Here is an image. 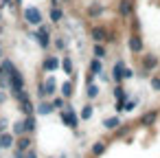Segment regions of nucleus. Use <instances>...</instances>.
Wrapping results in <instances>:
<instances>
[{"instance_id":"f257e3e1","label":"nucleus","mask_w":160,"mask_h":158,"mask_svg":"<svg viewBox=\"0 0 160 158\" xmlns=\"http://www.w3.org/2000/svg\"><path fill=\"white\" fill-rule=\"evenodd\" d=\"M59 119H62V123H64L66 127H70L72 132H77V130H79L81 119H79V112L70 105V101L66 103V108H64V110H59Z\"/></svg>"},{"instance_id":"f03ea898","label":"nucleus","mask_w":160,"mask_h":158,"mask_svg":"<svg viewBox=\"0 0 160 158\" xmlns=\"http://www.w3.org/2000/svg\"><path fill=\"white\" fill-rule=\"evenodd\" d=\"M22 20H24L27 27L38 29L40 24H44V13H42L40 7H24L22 9Z\"/></svg>"},{"instance_id":"7ed1b4c3","label":"nucleus","mask_w":160,"mask_h":158,"mask_svg":"<svg viewBox=\"0 0 160 158\" xmlns=\"http://www.w3.org/2000/svg\"><path fill=\"white\" fill-rule=\"evenodd\" d=\"M90 38H92V42H103V44H114L116 42L114 33L105 24H92L90 27Z\"/></svg>"},{"instance_id":"20e7f679","label":"nucleus","mask_w":160,"mask_h":158,"mask_svg":"<svg viewBox=\"0 0 160 158\" xmlns=\"http://www.w3.org/2000/svg\"><path fill=\"white\" fill-rule=\"evenodd\" d=\"M127 48L132 55H142L145 51V40H142V33L140 31H129V38H127Z\"/></svg>"},{"instance_id":"39448f33","label":"nucleus","mask_w":160,"mask_h":158,"mask_svg":"<svg viewBox=\"0 0 160 158\" xmlns=\"http://www.w3.org/2000/svg\"><path fill=\"white\" fill-rule=\"evenodd\" d=\"M134 11H136V3H134V0H116V13L121 16V20L132 18Z\"/></svg>"},{"instance_id":"423d86ee","label":"nucleus","mask_w":160,"mask_h":158,"mask_svg":"<svg viewBox=\"0 0 160 158\" xmlns=\"http://www.w3.org/2000/svg\"><path fill=\"white\" fill-rule=\"evenodd\" d=\"M140 62H142V66H140V70H145V73H153L156 68H158V64H160V57L156 55V53H142L140 55Z\"/></svg>"},{"instance_id":"0eeeda50","label":"nucleus","mask_w":160,"mask_h":158,"mask_svg":"<svg viewBox=\"0 0 160 158\" xmlns=\"http://www.w3.org/2000/svg\"><path fill=\"white\" fill-rule=\"evenodd\" d=\"M62 68V57L59 55H44L42 59V70L44 73H55Z\"/></svg>"},{"instance_id":"6e6552de","label":"nucleus","mask_w":160,"mask_h":158,"mask_svg":"<svg viewBox=\"0 0 160 158\" xmlns=\"http://www.w3.org/2000/svg\"><path fill=\"white\" fill-rule=\"evenodd\" d=\"M42 81H44V90H46L48 99H51V97H55V94L59 92V84H57V79H55V75H53V73H46V77H44Z\"/></svg>"},{"instance_id":"1a4fd4ad","label":"nucleus","mask_w":160,"mask_h":158,"mask_svg":"<svg viewBox=\"0 0 160 158\" xmlns=\"http://www.w3.org/2000/svg\"><path fill=\"white\" fill-rule=\"evenodd\" d=\"M7 77H9V81H11L9 88H27V79H24V75H22V70H20L18 66H16Z\"/></svg>"},{"instance_id":"9d476101","label":"nucleus","mask_w":160,"mask_h":158,"mask_svg":"<svg viewBox=\"0 0 160 158\" xmlns=\"http://www.w3.org/2000/svg\"><path fill=\"white\" fill-rule=\"evenodd\" d=\"M125 68H127V64L123 62V59H116L114 62V66H112V81L114 84H123V73H125Z\"/></svg>"},{"instance_id":"9b49d317","label":"nucleus","mask_w":160,"mask_h":158,"mask_svg":"<svg viewBox=\"0 0 160 158\" xmlns=\"http://www.w3.org/2000/svg\"><path fill=\"white\" fill-rule=\"evenodd\" d=\"M53 112H57V110L53 108L51 99H42V101L35 105V114H38V116H51Z\"/></svg>"},{"instance_id":"f8f14e48","label":"nucleus","mask_w":160,"mask_h":158,"mask_svg":"<svg viewBox=\"0 0 160 158\" xmlns=\"http://www.w3.org/2000/svg\"><path fill=\"white\" fill-rule=\"evenodd\" d=\"M158 116H160V110H147V112L138 119V123H140L142 127H151V125H156Z\"/></svg>"},{"instance_id":"ddd939ff","label":"nucleus","mask_w":160,"mask_h":158,"mask_svg":"<svg viewBox=\"0 0 160 158\" xmlns=\"http://www.w3.org/2000/svg\"><path fill=\"white\" fill-rule=\"evenodd\" d=\"M62 73H64L66 77L77 75V70H75V62H72V57H70L68 53H64V55H62Z\"/></svg>"},{"instance_id":"4468645a","label":"nucleus","mask_w":160,"mask_h":158,"mask_svg":"<svg viewBox=\"0 0 160 158\" xmlns=\"http://www.w3.org/2000/svg\"><path fill=\"white\" fill-rule=\"evenodd\" d=\"M59 94L64 99H68V101L75 97V81H72V77H68L64 84H59Z\"/></svg>"},{"instance_id":"2eb2a0df","label":"nucleus","mask_w":160,"mask_h":158,"mask_svg":"<svg viewBox=\"0 0 160 158\" xmlns=\"http://www.w3.org/2000/svg\"><path fill=\"white\" fill-rule=\"evenodd\" d=\"M0 147H2V149H13L16 147V134L11 130L0 134Z\"/></svg>"},{"instance_id":"dca6fc26","label":"nucleus","mask_w":160,"mask_h":158,"mask_svg":"<svg viewBox=\"0 0 160 158\" xmlns=\"http://www.w3.org/2000/svg\"><path fill=\"white\" fill-rule=\"evenodd\" d=\"M110 55V51H108V44H103V42H94L92 44V57H97V59H103L105 62V57Z\"/></svg>"},{"instance_id":"f3484780","label":"nucleus","mask_w":160,"mask_h":158,"mask_svg":"<svg viewBox=\"0 0 160 158\" xmlns=\"http://www.w3.org/2000/svg\"><path fill=\"white\" fill-rule=\"evenodd\" d=\"M101 125H103V130H108V132H114L118 125H123L121 123V114H114V116H105L103 121H101Z\"/></svg>"},{"instance_id":"a211bd4d","label":"nucleus","mask_w":160,"mask_h":158,"mask_svg":"<svg viewBox=\"0 0 160 158\" xmlns=\"http://www.w3.org/2000/svg\"><path fill=\"white\" fill-rule=\"evenodd\" d=\"M33 147V134H24V136H18L16 138V149L20 151H27Z\"/></svg>"},{"instance_id":"6ab92c4d","label":"nucleus","mask_w":160,"mask_h":158,"mask_svg":"<svg viewBox=\"0 0 160 158\" xmlns=\"http://www.w3.org/2000/svg\"><path fill=\"white\" fill-rule=\"evenodd\" d=\"M55 51H59V53H66V48H68V38L66 35H62V33H57V35H53V44H51Z\"/></svg>"},{"instance_id":"aec40b11","label":"nucleus","mask_w":160,"mask_h":158,"mask_svg":"<svg viewBox=\"0 0 160 158\" xmlns=\"http://www.w3.org/2000/svg\"><path fill=\"white\" fill-rule=\"evenodd\" d=\"M48 20H51V24H59V22L64 20V9H62V5H59V7H48Z\"/></svg>"},{"instance_id":"412c9836","label":"nucleus","mask_w":160,"mask_h":158,"mask_svg":"<svg viewBox=\"0 0 160 158\" xmlns=\"http://www.w3.org/2000/svg\"><path fill=\"white\" fill-rule=\"evenodd\" d=\"M9 94H11V99H13L16 103H20V101H24V99L31 97L27 88H9Z\"/></svg>"},{"instance_id":"4be33fe9","label":"nucleus","mask_w":160,"mask_h":158,"mask_svg":"<svg viewBox=\"0 0 160 158\" xmlns=\"http://www.w3.org/2000/svg\"><path fill=\"white\" fill-rule=\"evenodd\" d=\"M18 110L24 114V116H29V114H35V105H33V99L29 97V99H24V101H20L18 103Z\"/></svg>"},{"instance_id":"5701e85b","label":"nucleus","mask_w":160,"mask_h":158,"mask_svg":"<svg viewBox=\"0 0 160 158\" xmlns=\"http://www.w3.org/2000/svg\"><path fill=\"white\" fill-rule=\"evenodd\" d=\"M92 114H94V105H92V101H86V103L81 105V110H79V119H81V121H90Z\"/></svg>"},{"instance_id":"b1692460","label":"nucleus","mask_w":160,"mask_h":158,"mask_svg":"<svg viewBox=\"0 0 160 158\" xmlns=\"http://www.w3.org/2000/svg\"><path fill=\"white\" fill-rule=\"evenodd\" d=\"M105 151H108V143H105V140H94V143H92V147H90V154H92L94 158L103 156Z\"/></svg>"},{"instance_id":"393cba45","label":"nucleus","mask_w":160,"mask_h":158,"mask_svg":"<svg viewBox=\"0 0 160 158\" xmlns=\"http://www.w3.org/2000/svg\"><path fill=\"white\" fill-rule=\"evenodd\" d=\"M24 130H27V134H35V130H38V114L24 116Z\"/></svg>"},{"instance_id":"a878e982","label":"nucleus","mask_w":160,"mask_h":158,"mask_svg":"<svg viewBox=\"0 0 160 158\" xmlns=\"http://www.w3.org/2000/svg\"><path fill=\"white\" fill-rule=\"evenodd\" d=\"M112 97H114V99H123V101H127V99H129V92L125 90L123 84H114V88H112Z\"/></svg>"},{"instance_id":"bb28decb","label":"nucleus","mask_w":160,"mask_h":158,"mask_svg":"<svg viewBox=\"0 0 160 158\" xmlns=\"http://www.w3.org/2000/svg\"><path fill=\"white\" fill-rule=\"evenodd\" d=\"M88 70L90 73H94L97 77L103 73V59H97V57H92L90 62H88Z\"/></svg>"},{"instance_id":"cd10ccee","label":"nucleus","mask_w":160,"mask_h":158,"mask_svg":"<svg viewBox=\"0 0 160 158\" xmlns=\"http://www.w3.org/2000/svg\"><path fill=\"white\" fill-rule=\"evenodd\" d=\"M99 94H101V88H99L97 84H88V86H86V99H88V101H94Z\"/></svg>"},{"instance_id":"c85d7f7f","label":"nucleus","mask_w":160,"mask_h":158,"mask_svg":"<svg viewBox=\"0 0 160 158\" xmlns=\"http://www.w3.org/2000/svg\"><path fill=\"white\" fill-rule=\"evenodd\" d=\"M51 103H53V108H55V110L59 112V110H64V108H66V103H68V99H64V97H62V94L57 92L55 97H51Z\"/></svg>"},{"instance_id":"c756f323","label":"nucleus","mask_w":160,"mask_h":158,"mask_svg":"<svg viewBox=\"0 0 160 158\" xmlns=\"http://www.w3.org/2000/svg\"><path fill=\"white\" fill-rule=\"evenodd\" d=\"M11 132L16 134V138H18V136H24V134H27V130H24V119L13 121V123H11Z\"/></svg>"},{"instance_id":"7c9ffc66","label":"nucleus","mask_w":160,"mask_h":158,"mask_svg":"<svg viewBox=\"0 0 160 158\" xmlns=\"http://www.w3.org/2000/svg\"><path fill=\"white\" fill-rule=\"evenodd\" d=\"M149 86H151L153 92H160V75H158V73L149 77Z\"/></svg>"},{"instance_id":"2f4dec72","label":"nucleus","mask_w":160,"mask_h":158,"mask_svg":"<svg viewBox=\"0 0 160 158\" xmlns=\"http://www.w3.org/2000/svg\"><path fill=\"white\" fill-rule=\"evenodd\" d=\"M129 130H132L129 125H123V127L118 125V127L114 130V136H118V138H123V136H127V134H129Z\"/></svg>"},{"instance_id":"473e14b6","label":"nucleus","mask_w":160,"mask_h":158,"mask_svg":"<svg viewBox=\"0 0 160 158\" xmlns=\"http://www.w3.org/2000/svg\"><path fill=\"white\" fill-rule=\"evenodd\" d=\"M0 62H2V68H5V73H7V75H9V73H11V70L16 68V64H13V62H11L9 57H5V59H0Z\"/></svg>"},{"instance_id":"72a5a7b5","label":"nucleus","mask_w":160,"mask_h":158,"mask_svg":"<svg viewBox=\"0 0 160 158\" xmlns=\"http://www.w3.org/2000/svg\"><path fill=\"white\" fill-rule=\"evenodd\" d=\"M94 81H97V75L88 70V73L83 75V86H88V84H94Z\"/></svg>"},{"instance_id":"f704fd0d","label":"nucleus","mask_w":160,"mask_h":158,"mask_svg":"<svg viewBox=\"0 0 160 158\" xmlns=\"http://www.w3.org/2000/svg\"><path fill=\"white\" fill-rule=\"evenodd\" d=\"M114 110H116V114H123V112H125V101H123V99H116Z\"/></svg>"},{"instance_id":"c9c22d12","label":"nucleus","mask_w":160,"mask_h":158,"mask_svg":"<svg viewBox=\"0 0 160 158\" xmlns=\"http://www.w3.org/2000/svg\"><path fill=\"white\" fill-rule=\"evenodd\" d=\"M9 86H11L9 77H0V90H9Z\"/></svg>"},{"instance_id":"e433bc0d","label":"nucleus","mask_w":160,"mask_h":158,"mask_svg":"<svg viewBox=\"0 0 160 158\" xmlns=\"http://www.w3.org/2000/svg\"><path fill=\"white\" fill-rule=\"evenodd\" d=\"M136 75V70L134 68H125V73H123V81H127V79H132Z\"/></svg>"},{"instance_id":"4c0bfd02","label":"nucleus","mask_w":160,"mask_h":158,"mask_svg":"<svg viewBox=\"0 0 160 158\" xmlns=\"http://www.w3.org/2000/svg\"><path fill=\"white\" fill-rule=\"evenodd\" d=\"M136 103H138L136 99H129V101H125V112H132V110L136 108Z\"/></svg>"},{"instance_id":"58836bf2","label":"nucleus","mask_w":160,"mask_h":158,"mask_svg":"<svg viewBox=\"0 0 160 158\" xmlns=\"http://www.w3.org/2000/svg\"><path fill=\"white\" fill-rule=\"evenodd\" d=\"M9 97H11V94H9L7 90H0V105H5V103L9 101Z\"/></svg>"},{"instance_id":"ea45409f","label":"nucleus","mask_w":160,"mask_h":158,"mask_svg":"<svg viewBox=\"0 0 160 158\" xmlns=\"http://www.w3.org/2000/svg\"><path fill=\"white\" fill-rule=\"evenodd\" d=\"M24 158H40V156H38L35 147H31V149H27V151H24Z\"/></svg>"},{"instance_id":"a19ab883","label":"nucleus","mask_w":160,"mask_h":158,"mask_svg":"<svg viewBox=\"0 0 160 158\" xmlns=\"http://www.w3.org/2000/svg\"><path fill=\"white\" fill-rule=\"evenodd\" d=\"M11 158H24V151H20V149H11Z\"/></svg>"},{"instance_id":"79ce46f5","label":"nucleus","mask_w":160,"mask_h":158,"mask_svg":"<svg viewBox=\"0 0 160 158\" xmlns=\"http://www.w3.org/2000/svg\"><path fill=\"white\" fill-rule=\"evenodd\" d=\"M5 57H7V51H5L2 44H0V59H5Z\"/></svg>"},{"instance_id":"37998d69","label":"nucleus","mask_w":160,"mask_h":158,"mask_svg":"<svg viewBox=\"0 0 160 158\" xmlns=\"http://www.w3.org/2000/svg\"><path fill=\"white\" fill-rule=\"evenodd\" d=\"M0 77H7V73H5V68H2V62H0Z\"/></svg>"},{"instance_id":"c03bdc74","label":"nucleus","mask_w":160,"mask_h":158,"mask_svg":"<svg viewBox=\"0 0 160 158\" xmlns=\"http://www.w3.org/2000/svg\"><path fill=\"white\" fill-rule=\"evenodd\" d=\"M0 24H2V9H0Z\"/></svg>"},{"instance_id":"a18cd8bd","label":"nucleus","mask_w":160,"mask_h":158,"mask_svg":"<svg viewBox=\"0 0 160 158\" xmlns=\"http://www.w3.org/2000/svg\"><path fill=\"white\" fill-rule=\"evenodd\" d=\"M0 154H2V147H0Z\"/></svg>"},{"instance_id":"49530a36","label":"nucleus","mask_w":160,"mask_h":158,"mask_svg":"<svg viewBox=\"0 0 160 158\" xmlns=\"http://www.w3.org/2000/svg\"><path fill=\"white\" fill-rule=\"evenodd\" d=\"M0 121H2V116H0Z\"/></svg>"},{"instance_id":"de8ad7c7","label":"nucleus","mask_w":160,"mask_h":158,"mask_svg":"<svg viewBox=\"0 0 160 158\" xmlns=\"http://www.w3.org/2000/svg\"><path fill=\"white\" fill-rule=\"evenodd\" d=\"M0 134H2V132H0Z\"/></svg>"}]
</instances>
